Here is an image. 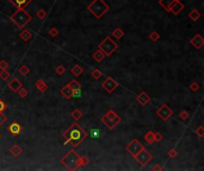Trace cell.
Wrapping results in <instances>:
<instances>
[{
	"label": "cell",
	"instance_id": "cell-1",
	"mask_svg": "<svg viewBox=\"0 0 204 171\" xmlns=\"http://www.w3.org/2000/svg\"><path fill=\"white\" fill-rule=\"evenodd\" d=\"M62 135L64 137V145L72 143L73 149H75L87 138V132L84 128H81L78 123H74L62 133Z\"/></svg>",
	"mask_w": 204,
	"mask_h": 171
},
{
	"label": "cell",
	"instance_id": "cell-2",
	"mask_svg": "<svg viewBox=\"0 0 204 171\" xmlns=\"http://www.w3.org/2000/svg\"><path fill=\"white\" fill-rule=\"evenodd\" d=\"M10 19L12 20V23L17 27L23 29V27H25V25H28V24L31 21V15L24 9H19L17 11H14V13H12L10 15Z\"/></svg>",
	"mask_w": 204,
	"mask_h": 171
},
{
	"label": "cell",
	"instance_id": "cell-3",
	"mask_svg": "<svg viewBox=\"0 0 204 171\" xmlns=\"http://www.w3.org/2000/svg\"><path fill=\"white\" fill-rule=\"evenodd\" d=\"M87 10L91 12L97 19H100L103 15L110 10V6L104 0H93L87 6Z\"/></svg>",
	"mask_w": 204,
	"mask_h": 171
},
{
	"label": "cell",
	"instance_id": "cell-4",
	"mask_svg": "<svg viewBox=\"0 0 204 171\" xmlns=\"http://www.w3.org/2000/svg\"><path fill=\"white\" fill-rule=\"evenodd\" d=\"M79 154L75 152L74 149L68 151V153L61 159V163L66 166L68 170H77L78 169V162H79Z\"/></svg>",
	"mask_w": 204,
	"mask_h": 171
},
{
	"label": "cell",
	"instance_id": "cell-5",
	"mask_svg": "<svg viewBox=\"0 0 204 171\" xmlns=\"http://www.w3.org/2000/svg\"><path fill=\"white\" fill-rule=\"evenodd\" d=\"M100 121H102V123H103L105 126H106L108 128L113 129V128H115V127L121 123V118H119V115H117V114L115 113V111L110 109L104 117L100 118Z\"/></svg>",
	"mask_w": 204,
	"mask_h": 171
},
{
	"label": "cell",
	"instance_id": "cell-6",
	"mask_svg": "<svg viewBox=\"0 0 204 171\" xmlns=\"http://www.w3.org/2000/svg\"><path fill=\"white\" fill-rule=\"evenodd\" d=\"M117 48H118L117 43L113 42V40H112L110 37H106V38H105L103 42L99 44V49H100V50H102L105 55H106V56L112 55L113 52L116 51Z\"/></svg>",
	"mask_w": 204,
	"mask_h": 171
},
{
	"label": "cell",
	"instance_id": "cell-7",
	"mask_svg": "<svg viewBox=\"0 0 204 171\" xmlns=\"http://www.w3.org/2000/svg\"><path fill=\"white\" fill-rule=\"evenodd\" d=\"M134 158H135V160H136L141 166H146V165L152 160L153 156H152V153H150L149 151H147L146 149H142Z\"/></svg>",
	"mask_w": 204,
	"mask_h": 171
},
{
	"label": "cell",
	"instance_id": "cell-8",
	"mask_svg": "<svg viewBox=\"0 0 204 171\" xmlns=\"http://www.w3.org/2000/svg\"><path fill=\"white\" fill-rule=\"evenodd\" d=\"M142 149H144V148H143V145L140 143V140H138V139H133L131 141H130V143L125 146V150H127L130 154H131L133 157H135L136 154L140 152Z\"/></svg>",
	"mask_w": 204,
	"mask_h": 171
},
{
	"label": "cell",
	"instance_id": "cell-9",
	"mask_svg": "<svg viewBox=\"0 0 204 171\" xmlns=\"http://www.w3.org/2000/svg\"><path fill=\"white\" fill-rule=\"evenodd\" d=\"M157 114L160 117V119H161V120L166 121V120H168L173 115V111L167 105H162L161 107L157 111Z\"/></svg>",
	"mask_w": 204,
	"mask_h": 171
},
{
	"label": "cell",
	"instance_id": "cell-10",
	"mask_svg": "<svg viewBox=\"0 0 204 171\" xmlns=\"http://www.w3.org/2000/svg\"><path fill=\"white\" fill-rule=\"evenodd\" d=\"M102 87L105 89V92L108 93H112L115 89L118 87V82H116L112 77H106V80L102 83Z\"/></svg>",
	"mask_w": 204,
	"mask_h": 171
},
{
	"label": "cell",
	"instance_id": "cell-11",
	"mask_svg": "<svg viewBox=\"0 0 204 171\" xmlns=\"http://www.w3.org/2000/svg\"><path fill=\"white\" fill-rule=\"evenodd\" d=\"M184 10V4L182 3V1H179V0H176V1L171 5V7H169V12H172L173 14H179L182 11Z\"/></svg>",
	"mask_w": 204,
	"mask_h": 171
},
{
	"label": "cell",
	"instance_id": "cell-12",
	"mask_svg": "<svg viewBox=\"0 0 204 171\" xmlns=\"http://www.w3.org/2000/svg\"><path fill=\"white\" fill-rule=\"evenodd\" d=\"M9 1H10L17 10H19V9H25V7L32 1V0H9Z\"/></svg>",
	"mask_w": 204,
	"mask_h": 171
},
{
	"label": "cell",
	"instance_id": "cell-13",
	"mask_svg": "<svg viewBox=\"0 0 204 171\" xmlns=\"http://www.w3.org/2000/svg\"><path fill=\"white\" fill-rule=\"evenodd\" d=\"M190 43H191V45L193 48L201 49L203 46V44H204V39H203V37L201 35H196L195 37H192V39L190 40Z\"/></svg>",
	"mask_w": 204,
	"mask_h": 171
},
{
	"label": "cell",
	"instance_id": "cell-14",
	"mask_svg": "<svg viewBox=\"0 0 204 171\" xmlns=\"http://www.w3.org/2000/svg\"><path fill=\"white\" fill-rule=\"evenodd\" d=\"M22 131V126L19 125V123H17V121H13V123H11L9 125V132L13 135H19Z\"/></svg>",
	"mask_w": 204,
	"mask_h": 171
},
{
	"label": "cell",
	"instance_id": "cell-15",
	"mask_svg": "<svg viewBox=\"0 0 204 171\" xmlns=\"http://www.w3.org/2000/svg\"><path fill=\"white\" fill-rule=\"evenodd\" d=\"M7 87H9V89L10 91H12V92H17L18 89L22 87V83H20V81L17 78V77H13L9 83H7Z\"/></svg>",
	"mask_w": 204,
	"mask_h": 171
},
{
	"label": "cell",
	"instance_id": "cell-16",
	"mask_svg": "<svg viewBox=\"0 0 204 171\" xmlns=\"http://www.w3.org/2000/svg\"><path fill=\"white\" fill-rule=\"evenodd\" d=\"M136 101L140 103L141 106H146L147 103L150 101V96L147 94L146 92H142V93H140V95L136 96Z\"/></svg>",
	"mask_w": 204,
	"mask_h": 171
},
{
	"label": "cell",
	"instance_id": "cell-17",
	"mask_svg": "<svg viewBox=\"0 0 204 171\" xmlns=\"http://www.w3.org/2000/svg\"><path fill=\"white\" fill-rule=\"evenodd\" d=\"M19 38L23 40V42H29V40L32 38V32L25 27L22 29V32L19 34Z\"/></svg>",
	"mask_w": 204,
	"mask_h": 171
},
{
	"label": "cell",
	"instance_id": "cell-18",
	"mask_svg": "<svg viewBox=\"0 0 204 171\" xmlns=\"http://www.w3.org/2000/svg\"><path fill=\"white\" fill-rule=\"evenodd\" d=\"M60 93L62 94V96L64 97V99H72L73 97V91H72V88L66 84L64 87H62V89L60 91Z\"/></svg>",
	"mask_w": 204,
	"mask_h": 171
},
{
	"label": "cell",
	"instance_id": "cell-19",
	"mask_svg": "<svg viewBox=\"0 0 204 171\" xmlns=\"http://www.w3.org/2000/svg\"><path fill=\"white\" fill-rule=\"evenodd\" d=\"M35 87L38 89V91H39L41 93H44V92H47V91H48V84H47L45 81H43L42 78H38V80L36 81Z\"/></svg>",
	"mask_w": 204,
	"mask_h": 171
},
{
	"label": "cell",
	"instance_id": "cell-20",
	"mask_svg": "<svg viewBox=\"0 0 204 171\" xmlns=\"http://www.w3.org/2000/svg\"><path fill=\"white\" fill-rule=\"evenodd\" d=\"M9 152L12 154L13 157H19L20 154H22V152H23V150H22V148L18 144H14V145H12L11 148H10Z\"/></svg>",
	"mask_w": 204,
	"mask_h": 171
},
{
	"label": "cell",
	"instance_id": "cell-21",
	"mask_svg": "<svg viewBox=\"0 0 204 171\" xmlns=\"http://www.w3.org/2000/svg\"><path fill=\"white\" fill-rule=\"evenodd\" d=\"M105 57H106V55H105L100 49H98V50H96L94 51V54H93V58H94V61L96 62H102Z\"/></svg>",
	"mask_w": 204,
	"mask_h": 171
},
{
	"label": "cell",
	"instance_id": "cell-22",
	"mask_svg": "<svg viewBox=\"0 0 204 171\" xmlns=\"http://www.w3.org/2000/svg\"><path fill=\"white\" fill-rule=\"evenodd\" d=\"M100 134H102V132L99 128H91V131L87 132V137H91L93 139H99Z\"/></svg>",
	"mask_w": 204,
	"mask_h": 171
},
{
	"label": "cell",
	"instance_id": "cell-23",
	"mask_svg": "<svg viewBox=\"0 0 204 171\" xmlns=\"http://www.w3.org/2000/svg\"><path fill=\"white\" fill-rule=\"evenodd\" d=\"M70 72H72V74L74 75V76H80V75L84 72V69L81 68V66H79V64H75V66L73 67V68H70Z\"/></svg>",
	"mask_w": 204,
	"mask_h": 171
},
{
	"label": "cell",
	"instance_id": "cell-24",
	"mask_svg": "<svg viewBox=\"0 0 204 171\" xmlns=\"http://www.w3.org/2000/svg\"><path fill=\"white\" fill-rule=\"evenodd\" d=\"M174 1H176V0H159V4H160V6L162 7V9H165L166 11H168L171 5H172Z\"/></svg>",
	"mask_w": 204,
	"mask_h": 171
},
{
	"label": "cell",
	"instance_id": "cell-25",
	"mask_svg": "<svg viewBox=\"0 0 204 171\" xmlns=\"http://www.w3.org/2000/svg\"><path fill=\"white\" fill-rule=\"evenodd\" d=\"M189 18H190L192 21L199 20V18H201V12L197 11V10H192V11L189 13Z\"/></svg>",
	"mask_w": 204,
	"mask_h": 171
},
{
	"label": "cell",
	"instance_id": "cell-26",
	"mask_svg": "<svg viewBox=\"0 0 204 171\" xmlns=\"http://www.w3.org/2000/svg\"><path fill=\"white\" fill-rule=\"evenodd\" d=\"M143 138H144V141H146V143H148V144H153V143H154V132L149 129V131L144 134V137H143Z\"/></svg>",
	"mask_w": 204,
	"mask_h": 171
},
{
	"label": "cell",
	"instance_id": "cell-27",
	"mask_svg": "<svg viewBox=\"0 0 204 171\" xmlns=\"http://www.w3.org/2000/svg\"><path fill=\"white\" fill-rule=\"evenodd\" d=\"M112 36L115 37V38H117V39H121L122 37L124 36V31L122 30L121 27H116L115 30H113V34H112Z\"/></svg>",
	"mask_w": 204,
	"mask_h": 171
},
{
	"label": "cell",
	"instance_id": "cell-28",
	"mask_svg": "<svg viewBox=\"0 0 204 171\" xmlns=\"http://www.w3.org/2000/svg\"><path fill=\"white\" fill-rule=\"evenodd\" d=\"M18 72H19L20 75H23V76H26V75L30 74V68L28 66H20L18 68Z\"/></svg>",
	"mask_w": 204,
	"mask_h": 171
},
{
	"label": "cell",
	"instance_id": "cell-29",
	"mask_svg": "<svg viewBox=\"0 0 204 171\" xmlns=\"http://www.w3.org/2000/svg\"><path fill=\"white\" fill-rule=\"evenodd\" d=\"M89 163V159L88 157H79V162H78V168H83V166H86Z\"/></svg>",
	"mask_w": 204,
	"mask_h": 171
},
{
	"label": "cell",
	"instance_id": "cell-30",
	"mask_svg": "<svg viewBox=\"0 0 204 171\" xmlns=\"http://www.w3.org/2000/svg\"><path fill=\"white\" fill-rule=\"evenodd\" d=\"M81 117H83V113H81V111H80V109H78V108H77V109H74V111L72 112V118L74 119V120H77V121H78V120H80V119H81Z\"/></svg>",
	"mask_w": 204,
	"mask_h": 171
},
{
	"label": "cell",
	"instance_id": "cell-31",
	"mask_svg": "<svg viewBox=\"0 0 204 171\" xmlns=\"http://www.w3.org/2000/svg\"><path fill=\"white\" fill-rule=\"evenodd\" d=\"M16 93H17L20 97H22V99H24V97H26L28 96V94H29V92H28V89H25V88H24L23 86L18 89V91L17 92H16Z\"/></svg>",
	"mask_w": 204,
	"mask_h": 171
},
{
	"label": "cell",
	"instance_id": "cell-32",
	"mask_svg": "<svg viewBox=\"0 0 204 171\" xmlns=\"http://www.w3.org/2000/svg\"><path fill=\"white\" fill-rule=\"evenodd\" d=\"M47 11H44V10H42V9H41V10H38L37 11V13H36V17L39 19V20H44L45 18H47Z\"/></svg>",
	"mask_w": 204,
	"mask_h": 171
},
{
	"label": "cell",
	"instance_id": "cell-33",
	"mask_svg": "<svg viewBox=\"0 0 204 171\" xmlns=\"http://www.w3.org/2000/svg\"><path fill=\"white\" fill-rule=\"evenodd\" d=\"M149 39L152 40V42H158V40L160 39V35L158 34V31H152L149 34Z\"/></svg>",
	"mask_w": 204,
	"mask_h": 171
},
{
	"label": "cell",
	"instance_id": "cell-34",
	"mask_svg": "<svg viewBox=\"0 0 204 171\" xmlns=\"http://www.w3.org/2000/svg\"><path fill=\"white\" fill-rule=\"evenodd\" d=\"M10 77H11V75L7 70H0V78H1L3 81H7Z\"/></svg>",
	"mask_w": 204,
	"mask_h": 171
},
{
	"label": "cell",
	"instance_id": "cell-35",
	"mask_svg": "<svg viewBox=\"0 0 204 171\" xmlns=\"http://www.w3.org/2000/svg\"><path fill=\"white\" fill-rule=\"evenodd\" d=\"M102 76H103V74H102V71H100L99 69L94 68V69L92 70V77H93L94 80H99Z\"/></svg>",
	"mask_w": 204,
	"mask_h": 171
},
{
	"label": "cell",
	"instance_id": "cell-36",
	"mask_svg": "<svg viewBox=\"0 0 204 171\" xmlns=\"http://www.w3.org/2000/svg\"><path fill=\"white\" fill-rule=\"evenodd\" d=\"M68 86L72 88V91H74V89H78V88H81L80 83L78 82V81H75V80H72L70 82L68 83Z\"/></svg>",
	"mask_w": 204,
	"mask_h": 171
},
{
	"label": "cell",
	"instance_id": "cell-37",
	"mask_svg": "<svg viewBox=\"0 0 204 171\" xmlns=\"http://www.w3.org/2000/svg\"><path fill=\"white\" fill-rule=\"evenodd\" d=\"M55 71H56V74H58V75H63L64 72H66V68H64L63 66H58L55 68Z\"/></svg>",
	"mask_w": 204,
	"mask_h": 171
},
{
	"label": "cell",
	"instance_id": "cell-38",
	"mask_svg": "<svg viewBox=\"0 0 204 171\" xmlns=\"http://www.w3.org/2000/svg\"><path fill=\"white\" fill-rule=\"evenodd\" d=\"M81 94H83V92H81V88H78V89H74V91H73V97H77V99H79V97H81Z\"/></svg>",
	"mask_w": 204,
	"mask_h": 171
},
{
	"label": "cell",
	"instance_id": "cell-39",
	"mask_svg": "<svg viewBox=\"0 0 204 171\" xmlns=\"http://www.w3.org/2000/svg\"><path fill=\"white\" fill-rule=\"evenodd\" d=\"M7 68H9V63H7L5 60L0 61V70H7Z\"/></svg>",
	"mask_w": 204,
	"mask_h": 171
},
{
	"label": "cell",
	"instance_id": "cell-40",
	"mask_svg": "<svg viewBox=\"0 0 204 171\" xmlns=\"http://www.w3.org/2000/svg\"><path fill=\"white\" fill-rule=\"evenodd\" d=\"M179 117H180V119H183V120H186V119H189L190 114H189V112H186V111H182L180 113H179Z\"/></svg>",
	"mask_w": 204,
	"mask_h": 171
},
{
	"label": "cell",
	"instance_id": "cell-41",
	"mask_svg": "<svg viewBox=\"0 0 204 171\" xmlns=\"http://www.w3.org/2000/svg\"><path fill=\"white\" fill-rule=\"evenodd\" d=\"M49 35H50L52 37H56V36H59V30L56 29V27H52L50 30H49Z\"/></svg>",
	"mask_w": 204,
	"mask_h": 171
},
{
	"label": "cell",
	"instance_id": "cell-42",
	"mask_svg": "<svg viewBox=\"0 0 204 171\" xmlns=\"http://www.w3.org/2000/svg\"><path fill=\"white\" fill-rule=\"evenodd\" d=\"M190 89H191L192 92L198 91V89H199V84H198L197 82H195V81H193V82H191V83H190Z\"/></svg>",
	"mask_w": 204,
	"mask_h": 171
},
{
	"label": "cell",
	"instance_id": "cell-43",
	"mask_svg": "<svg viewBox=\"0 0 204 171\" xmlns=\"http://www.w3.org/2000/svg\"><path fill=\"white\" fill-rule=\"evenodd\" d=\"M177 154H178V151H177L176 149H171V150L168 151V157H169V158H176Z\"/></svg>",
	"mask_w": 204,
	"mask_h": 171
},
{
	"label": "cell",
	"instance_id": "cell-44",
	"mask_svg": "<svg viewBox=\"0 0 204 171\" xmlns=\"http://www.w3.org/2000/svg\"><path fill=\"white\" fill-rule=\"evenodd\" d=\"M162 140V134L161 133H154V141H157V143H160Z\"/></svg>",
	"mask_w": 204,
	"mask_h": 171
},
{
	"label": "cell",
	"instance_id": "cell-45",
	"mask_svg": "<svg viewBox=\"0 0 204 171\" xmlns=\"http://www.w3.org/2000/svg\"><path fill=\"white\" fill-rule=\"evenodd\" d=\"M196 134H198L199 137H203V135H204V127H203V126H199L197 129H196Z\"/></svg>",
	"mask_w": 204,
	"mask_h": 171
},
{
	"label": "cell",
	"instance_id": "cell-46",
	"mask_svg": "<svg viewBox=\"0 0 204 171\" xmlns=\"http://www.w3.org/2000/svg\"><path fill=\"white\" fill-rule=\"evenodd\" d=\"M6 117L4 115V114H3V112H0V126H1V125H4L5 124V121H6Z\"/></svg>",
	"mask_w": 204,
	"mask_h": 171
},
{
	"label": "cell",
	"instance_id": "cell-47",
	"mask_svg": "<svg viewBox=\"0 0 204 171\" xmlns=\"http://www.w3.org/2000/svg\"><path fill=\"white\" fill-rule=\"evenodd\" d=\"M6 107H7V106H6V103L1 100V99H0V112H4L5 109H6Z\"/></svg>",
	"mask_w": 204,
	"mask_h": 171
},
{
	"label": "cell",
	"instance_id": "cell-48",
	"mask_svg": "<svg viewBox=\"0 0 204 171\" xmlns=\"http://www.w3.org/2000/svg\"><path fill=\"white\" fill-rule=\"evenodd\" d=\"M152 170H154V171H157V170H158V171H161V170H162V168H161L159 164H157V165H154V166L152 168Z\"/></svg>",
	"mask_w": 204,
	"mask_h": 171
}]
</instances>
